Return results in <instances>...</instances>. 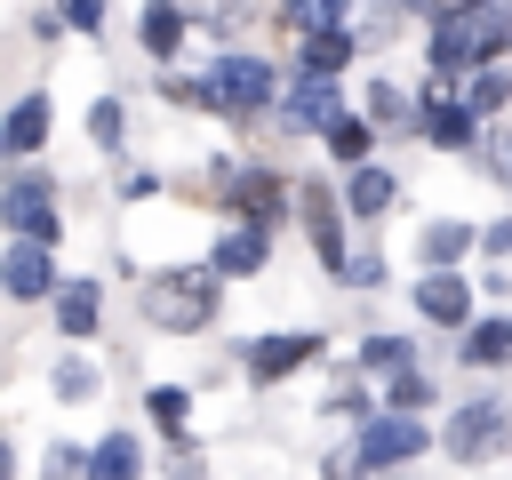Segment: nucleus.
<instances>
[{
	"label": "nucleus",
	"mask_w": 512,
	"mask_h": 480,
	"mask_svg": "<svg viewBox=\"0 0 512 480\" xmlns=\"http://www.w3.org/2000/svg\"><path fill=\"white\" fill-rule=\"evenodd\" d=\"M0 216H8V232L32 240V248H56V240H64V192H56L40 168H16V176H8Z\"/></svg>",
	"instance_id": "obj_1"
},
{
	"label": "nucleus",
	"mask_w": 512,
	"mask_h": 480,
	"mask_svg": "<svg viewBox=\"0 0 512 480\" xmlns=\"http://www.w3.org/2000/svg\"><path fill=\"white\" fill-rule=\"evenodd\" d=\"M144 312H152V328H176V336L208 328L216 320V272H160V280H144Z\"/></svg>",
	"instance_id": "obj_2"
},
{
	"label": "nucleus",
	"mask_w": 512,
	"mask_h": 480,
	"mask_svg": "<svg viewBox=\"0 0 512 480\" xmlns=\"http://www.w3.org/2000/svg\"><path fill=\"white\" fill-rule=\"evenodd\" d=\"M440 448H448L456 464H496V456L512 448V408H504V400H464V408H448Z\"/></svg>",
	"instance_id": "obj_3"
},
{
	"label": "nucleus",
	"mask_w": 512,
	"mask_h": 480,
	"mask_svg": "<svg viewBox=\"0 0 512 480\" xmlns=\"http://www.w3.org/2000/svg\"><path fill=\"white\" fill-rule=\"evenodd\" d=\"M216 88H224V112L232 120H256V112H280V72L264 64V56H248V48H232V56H216Z\"/></svg>",
	"instance_id": "obj_4"
},
{
	"label": "nucleus",
	"mask_w": 512,
	"mask_h": 480,
	"mask_svg": "<svg viewBox=\"0 0 512 480\" xmlns=\"http://www.w3.org/2000/svg\"><path fill=\"white\" fill-rule=\"evenodd\" d=\"M432 448V432H424V416H368L360 424V440H352V456H360V472H384V464H408V456H424Z\"/></svg>",
	"instance_id": "obj_5"
},
{
	"label": "nucleus",
	"mask_w": 512,
	"mask_h": 480,
	"mask_svg": "<svg viewBox=\"0 0 512 480\" xmlns=\"http://www.w3.org/2000/svg\"><path fill=\"white\" fill-rule=\"evenodd\" d=\"M336 120H344V88H336V80L296 72V80H288V96H280V128H296V136H312V128H320V136H328Z\"/></svg>",
	"instance_id": "obj_6"
},
{
	"label": "nucleus",
	"mask_w": 512,
	"mask_h": 480,
	"mask_svg": "<svg viewBox=\"0 0 512 480\" xmlns=\"http://www.w3.org/2000/svg\"><path fill=\"white\" fill-rule=\"evenodd\" d=\"M424 64H432V80H448V96H456V72L480 64V24H472V16H432Z\"/></svg>",
	"instance_id": "obj_7"
},
{
	"label": "nucleus",
	"mask_w": 512,
	"mask_h": 480,
	"mask_svg": "<svg viewBox=\"0 0 512 480\" xmlns=\"http://www.w3.org/2000/svg\"><path fill=\"white\" fill-rule=\"evenodd\" d=\"M0 288H8L16 304H40V296H56L64 280H56V256H48V248L8 240V256H0Z\"/></svg>",
	"instance_id": "obj_8"
},
{
	"label": "nucleus",
	"mask_w": 512,
	"mask_h": 480,
	"mask_svg": "<svg viewBox=\"0 0 512 480\" xmlns=\"http://www.w3.org/2000/svg\"><path fill=\"white\" fill-rule=\"evenodd\" d=\"M416 312L432 328H472V280L464 272H424L416 280Z\"/></svg>",
	"instance_id": "obj_9"
},
{
	"label": "nucleus",
	"mask_w": 512,
	"mask_h": 480,
	"mask_svg": "<svg viewBox=\"0 0 512 480\" xmlns=\"http://www.w3.org/2000/svg\"><path fill=\"white\" fill-rule=\"evenodd\" d=\"M416 128H424L440 152H456V144H472V136H480V112H472L464 96H440V88H424V112H416Z\"/></svg>",
	"instance_id": "obj_10"
},
{
	"label": "nucleus",
	"mask_w": 512,
	"mask_h": 480,
	"mask_svg": "<svg viewBox=\"0 0 512 480\" xmlns=\"http://www.w3.org/2000/svg\"><path fill=\"white\" fill-rule=\"evenodd\" d=\"M304 240H312V256H320V264H328V272L344 280V264H352V248H344V216H336V200H328L320 184L304 192Z\"/></svg>",
	"instance_id": "obj_11"
},
{
	"label": "nucleus",
	"mask_w": 512,
	"mask_h": 480,
	"mask_svg": "<svg viewBox=\"0 0 512 480\" xmlns=\"http://www.w3.org/2000/svg\"><path fill=\"white\" fill-rule=\"evenodd\" d=\"M264 264H272V232H264V224H232V232L216 240V256H208L216 280H248V272H264Z\"/></svg>",
	"instance_id": "obj_12"
},
{
	"label": "nucleus",
	"mask_w": 512,
	"mask_h": 480,
	"mask_svg": "<svg viewBox=\"0 0 512 480\" xmlns=\"http://www.w3.org/2000/svg\"><path fill=\"white\" fill-rule=\"evenodd\" d=\"M312 352H320V336H304V328H288V336H256V344H248V376H256V384H280V376H296Z\"/></svg>",
	"instance_id": "obj_13"
},
{
	"label": "nucleus",
	"mask_w": 512,
	"mask_h": 480,
	"mask_svg": "<svg viewBox=\"0 0 512 480\" xmlns=\"http://www.w3.org/2000/svg\"><path fill=\"white\" fill-rule=\"evenodd\" d=\"M40 136H48V96H40V88H24V96L8 104V120H0V152H8V160H32V152H40Z\"/></svg>",
	"instance_id": "obj_14"
},
{
	"label": "nucleus",
	"mask_w": 512,
	"mask_h": 480,
	"mask_svg": "<svg viewBox=\"0 0 512 480\" xmlns=\"http://www.w3.org/2000/svg\"><path fill=\"white\" fill-rule=\"evenodd\" d=\"M392 200H400V176H392V168H376V160H368V168H352L344 208H352L360 224H384V208H392Z\"/></svg>",
	"instance_id": "obj_15"
},
{
	"label": "nucleus",
	"mask_w": 512,
	"mask_h": 480,
	"mask_svg": "<svg viewBox=\"0 0 512 480\" xmlns=\"http://www.w3.org/2000/svg\"><path fill=\"white\" fill-rule=\"evenodd\" d=\"M96 320H104L96 280H64V288H56V328H64L72 344H88V336H96Z\"/></svg>",
	"instance_id": "obj_16"
},
{
	"label": "nucleus",
	"mask_w": 512,
	"mask_h": 480,
	"mask_svg": "<svg viewBox=\"0 0 512 480\" xmlns=\"http://www.w3.org/2000/svg\"><path fill=\"white\" fill-rule=\"evenodd\" d=\"M280 208H288L280 176H240V184H232V216H240V224H264V232H272Z\"/></svg>",
	"instance_id": "obj_17"
},
{
	"label": "nucleus",
	"mask_w": 512,
	"mask_h": 480,
	"mask_svg": "<svg viewBox=\"0 0 512 480\" xmlns=\"http://www.w3.org/2000/svg\"><path fill=\"white\" fill-rule=\"evenodd\" d=\"M464 360L472 368H512V312H488L464 328Z\"/></svg>",
	"instance_id": "obj_18"
},
{
	"label": "nucleus",
	"mask_w": 512,
	"mask_h": 480,
	"mask_svg": "<svg viewBox=\"0 0 512 480\" xmlns=\"http://www.w3.org/2000/svg\"><path fill=\"white\" fill-rule=\"evenodd\" d=\"M352 48H360V32H344V24H320V32L304 40V72H312V80H336V72L352 64Z\"/></svg>",
	"instance_id": "obj_19"
},
{
	"label": "nucleus",
	"mask_w": 512,
	"mask_h": 480,
	"mask_svg": "<svg viewBox=\"0 0 512 480\" xmlns=\"http://www.w3.org/2000/svg\"><path fill=\"white\" fill-rule=\"evenodd\" d=\"M416 248H424V272H456V256H472V248H480V232L448 216V224H424V240H416Z\"/></svg>",
	"instance_id": "obj_20"
},
{
	"label": "nucleus",
	"mask_w": 512,
	"mask_h": 480,
	"mask_svg": "<svg viewBox=\"0 0 512 480\" xmlns=\"http://www.w3.org/2000/svg\"><path fill=\"white\" fill-rule=\"evenodd\" d=\"M88 480H144V448H136L128 432H104V440L88 448Z\"/></svg>",
	"instance_id": "obj_21"
},
{
	"label": "nucleus",
	"mask_w": 512,
	"mask_h": 480,
	"mask_svg": "<svg viewBox=\"0 0 512 480\" xmlns=\"http://www.w3.org/2000/svg\"><path fill=\"white\" fill-rule=\"evenodd\" d=\"M184 24H192V16H184L176 0H152V8L136 16V40H144L152 56H176V48H184Z\"/></svg>",
	"instance_id": "obj_22"
},
{
	"label": "nucleus",
	"mask_w": 512,
	"mask_h": 480,
	"mask_svg": "<svg viewBox=\"0 0 512 480\" xmlns=\"http://www.w3.org/2000/svg\"><path fill=\"white\" fill-rule=\"evenodd\" d=\"M160 96H168V104H184V112H224L216 72H168V80H160Z\"/></svg>",
	"instance_id": "obj_23"
},
{
	"label": "nucleus",
	"mask_w": 512,
	"mask_h": 480,
	"mask_svg": "<svg viewBox=\"0 0 512 480\" xmlns=\"http://www.w3.org/2000/svg\"><path fill=\"white\" fill-rule=\"evenodd\" d=\"M320 144H328V152H336L344 168H368V152H376V120H336V128H328Z\"/></svg>",
	"instance_id": "obj_24"
},
{
	"label": "nucleus",
	"mask_w": 512,
	"mask_h": 480,
	"mask_svg": "<svg viewBox=\"0 0 512 480\" xmlns=\"http://www.w3.org/2000/svg\"><path fill=\"white\" fill-rule=\"evenodd\" d=\"M424 104H408V88H392V80H368V120L376 128H400V120H416Z\"/></svg>",
	"instance_id": "obj_25"
},
{
	"label": "nucleus",
	"mask_w": 512,
	"mask_h": 480,
	"mask_svg": "<svg viewBox=\"0 0 512 480\" xmlns=\"http://www.w3.org/2000/svg\"><path fill=\"white\" fill-rule=\"evenodd\" d=\"M88 136H96L104 152H120V136H128V104H120V96H96V104H88Z\"/></svg>",
	"instance_id": "obj_26"
},
{
	"label": "nucleus",
	"mask_w": 512,
	"mask_h": 480,
	"mask_svg": "<svg viewBox=\"0 0 512 480\" xmlns=\"http://www.w3.org/2000/svg\"><path fill=\"white\" fill-rule=\"evenodd\" d=\"M360 368L368 376H408V336H368L360 344Z\"/></svg>",
	"instance_id": "obj_27"
},
{
	"label": "nucleus",
	"mask_w": 512,
	"mask_h": 480,
	"mask_svg": "<svg viewBox=\"0 0 512 480\" xmlns=\"http://www.w3.org/2000/svg\"><path fill=\"white\" fill-rule=\"evenodd\" d=\"M504 96H512V72H504V64L472 72V88H464V104H472V112H504Z\"/></svg>",
	"instance_id": "obj_28"
},
{
	"label": "nucleus",
	"mask_w": 512,
	"mask_h": 480,
	"mask_svg": "<svg viewBox=\"0 0 512 480\" xmlns=\"http://www.w3.org/2000/svg\"><path fill=\"white\" fill-rule=\"evenodd\" d=\"M384 408H392V416L432 408V376H416V368H408V376H392V384H384Z\"/></svg>",
	"instance_id": "obj_29"
},
{
	"label": "nucleus",
	"mask_w": 512,
	"mask_h": 480,
	"mask_svg": "<svg viewBox=\"0 0 512 480\" xmlns=\"http://www.w3.org/2000/svg\"><path fill=\"white\" fill-rule=\"evenodd\" d=\"M472 24H480V72H488V64L512 48V8H480Z\"/></svg>",
	"instance_id": "obj_30"
},
{
	"label": "nucleus",
	"mask_w": 512,
	"mask_h": 480,
	"mask_svg": "<svg viewBox=\"0 0 512 480\" xmlns=\"http://www.w3.org/2000/svg\"><path fill=\"white\" fill-rule=\"evenodd\" d=\"M144 408H152V424H160V432H184V408H192V400H184V384H152V392H144Z\"/></svg>",
	"instance_id": "obj_31"
},
{
	"label": "nucleus",
	"mask_w": 512,
	"mask_h": 480,
	"mask_svg": "<svg viewBox=\"0 0 512 480\" xmlns=\"http://www.w3.org/2000/svg\"><path fill=\"white\" fill-rule=\"evenodd\" d=\"M392 280V264H384V248H360L352 264H344V288H384Z\"/></svg>",
	"instance_id": "obj_32"
},
{
	"label": "nucleus",
	"mask_w": 512,
	"mask_h": 480,
	"mask_svg": "<svg viewBox=\"0 0 512 480\" xmlns=\"http://www.w3.org/2000/svg\"><path fill=\"white\" fill-rule=\"evenodd\" d=\"M48 480H88V448L56 440V448H48Z\"/></svg>",
	"instance_id": "obj_33"
},
{
	"label": "nucleus",
	"mask_w": 512,
	"mask_h": 480,
	"mask_svg": "<svg viewBox=\"0 0 512 480\" xmlns=\"http://www.w3.org/2000/svg\"><path fill=\"white\" fill-rule=\"evenodd\" d=\"M56 392H64V400H88V392H96V368H88V360H64V368H56Z\"/></svg>",
	"instance_id": "obj_34"
},
{
	"label": "nucleus",
	"mask_w": 512,
	"mask_h": 480,
	"mask_svg": "<svg viewBox=\"0 0 512 480\" xmlns=\"http://www.w3.org/2000/svg\"><path fill=\"white\" fill-rule=\"evenodd\" d=\"M104 24V0H64V32H96Z\"/></svg>",
	"instance_id": "obj_35"
},
{
	"label": "nucleus",
	"mask_w": 512,
	"mask_h": 480,
	"mask_svg": "<svg viewBox=\"0 0 512 480\" xmlns=\"http://www.w3.org/2000/svg\"><path fill=\"white\" fill-rule=\"evenodd\" d=\"M168 480H208V472H200V448H192V440L176 448V464H168Z\"/></svg>",
	"instance_id": "obj_36"
},
{
	"label": "nucleus",
	"mask_w": 512,
	"mask_h": 480,
	"mask_svg": "<svg viewBox=\"0 0 512 480\" xmlns=\"http://www.w3.org/2000/svg\"><path fill=\"white\" fill-rule=\"evenodd\" d=\"M480 248H488V256H512V216H504V224H488V232H480Z\"/></svg>",
	"instance_id": "obj_37"
},
{
	"label": "nucleus",
	"mask_w": 512,
	"mask_h": 480,
	"mask_svg": "<svg viewBox=\"0 0 512 480\" xmlns=\"http://www.w3.org/2000/svg\"><path fill=\"white\" fill-rule=\"evenodd\" d=\"M344 8H352V0H312V16H320V24H344Z\"/></svg>",
	"instance_id": "obj_38"
},
{
	"label": "nucleus",
	"mask_w": 512,
	"mask_h": 480,
	"mask_svg": "<svg viewBox=\"0 0 512 480\" xmlns=\"http://www.w3.org/2000/svg\"><path fill=\"white\" fill-rule=\"evenodd\" d=\"M488 0H440V16H480Z\"/></svg>",
	"instance_id": "obj_39"
},
{
	"label": "nucleus",
	"mask_w": 512,
	"mask_h": 480,
	"mask_svg": "<svg viewBox=\"0 0 512 480\" xmlns=\"http://www.w3.org/2000/svg\"><path fill=\"white\" fill-rule=\"evenodd\" d=\"M504 184H512V144H504Z\"/></svg>",
	"instance_id": "obj_40"
},
{
	"label": "nucleus",
	"mask_w": 512,
	"mask_h": 480,
	"mask_svg": "<svg viewBox=\"0 0 512 480\" xmlns=\"http://www.w3.org/2000/svg\"><path fill=\"white\" fill-rule=\"evenodd\" d=\"M488 8H512V0H488Z\"/></svg>",
	"instance_id": "obj_41"
}]
</instances>
